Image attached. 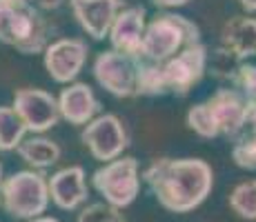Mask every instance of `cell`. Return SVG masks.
Returning <instances> with one entry per match:
<instances>
[{
  "label": "cell",
  "mask_w": 256,
  "mask_h": 222,
  "mask_svg": "<svg viewBox=\"0 0 256 222\" xmlns=\"http://www.w3.org/2000/svg\"><path fill=\"white\" fill-rule=\"evenodd\" d=\"M142 180L156 202L172 214H190L210 198L214 169L203 158H156Z\"/></svg>",
  "instance_id": "1"
},
{
  "label": "cell",
  "mask_w": 256,
  "mask_h": 222,
  "mask_svg": "<svg viewBox=\"0 0 256 222\" xmlns=\"http://www.w3.org/2000/svg\"><path fill=\"white\" fill-rule=\"evenodd\" d=\"M187 129L200 138H234L248 125L245 98L236 89H218L203 102L187 109Z\"/></svg>",
  "instance_id": "2"
},
{
  "label": "cell",
  "mask_w": 256,
  "mask_h": 222,
  "mask_svg": "<svg viewBox=\"0 0 256 222\" xmlns=\"http://www.w3.org/2000/svg\"><path fill=\"white\" fill-rule=\"evenodd\" d=\"M47 18L32 2L7 4L0 0V42L24 56L42 53L52 40Z\"/></svg>",
  "instance_id": "3"
},
{
  "label": "cell",
  "mask_w": 256,
  "mask_h": 222,
  "mask_svg": "<svg viewBox=\"0 0 256 222\" xmlns=\"http://www.w3.org/2000/svg\"><path fill=\"white\" fill-rule=\"evenodd\" d=\"M198 40L200 29L190 18L172 11L156 13L152 20H147L140 58L160 65V62L170 60L172 56H176L180 49L190 47V44Z\"/></svg>",
  "instance_id": "4"
},
{
  "label": "cell",
  "mask_w": 256,
  "mask_h": 222,
  "mask_svg": "<svg viewBox=\"0 0 256 222\" xmlns=\"http://www.w3.org/2000/svg\"><path fill=\"white\" fill-rule=\"evenodd\" d=\"M47 176L38 169H22L7 176L0 189V207L16 220L38 218L49 207Z\"/></svg>",
  "instance_id": "5"
},
{
  "label": "cell",
  "mask_w": 256,
  "mask_h": 222,
  "mask_svg": "<svg viewBox=\"0 0 256 222\" xmlns=\"http://www.w3.org/2000/svg\"><path fill=\"white\" fill-rule=\"evenodd\" d=\"M142 174L138 160L132 156H118L110 162H102L92 174V187L102 196L107 205L116 209H127L134 205L140 194Z\"/></svg>",
  "instance_id": "6"
},
{
  "label": "cell",
  "mask_w": 256,
  "mask_h": 222,
  "mask_svg": "<svg viewBox=\"0 0 256 222\" xmlns=\"http://www.w3.org/2000/svg\"><path fill=\"white\" fill-rule=\"evenodd\" d=\"M208 47L203 44V40H198L180 49L170 60L160 62L158 73L160 85H163V96H167V93L178 98L187 96L208 73Z\"/></svg>",
  "instance_id": "7"
},
{
  "label": "cell",
  "mask_w": 256,
  "mask_h": 222,
  "mask_svg": "<svg viewBox=\"0 0 256 222\" xmlns=\"http://www.w3.org/2000/svg\"><path fill=\"white\" fill-rule=\"evenodd\" d=\"M138 60L116 49L100 51L94 58L92 73L96 82L114 98H136L138 89Z\"/></svg>",
  "instance_id": "8"
},
{
  "label": "cell",
  "mask_w": 256,
  "mask_h": 222,
  "mask_svg": "<svg viewBox=\"0 0 256 222\" xmlns=\"http://www.w3.org/2000/svg\"><path fill=\"white\" fill-rule=\"evenodd\" d=\"M80 140L85 149L92 154L94 160L110 162L114 158L122 156L130 147L125 122L114 113H98L92 118L80 131Z\"/></svg>",
  "instance_id": "9"
},
{
  "label": "cell",
  "mask_w": 256,
  "mask_h": 222,
  "mask_svg": "<svg viewBox=\"0 0 256 222\" xmlns=\"http://www.w3.org/2000/svg\"><path fill=\"white\" fill-rule=\"evenodd\" d=\"M90 47L82 38H58L42 51V65L47 76L58 85L74 82L87 65Z\"/></svg>",
  "instance_id": "10"
},
{
  "label": "cell",
  "mask_w": 256,
  "mask_h": 222,
  "mask_svg": "<svg viewBox=\"0 0 256 222\" xmlns=\"http://www.w3.org/2000/svg\"><path fill=\"white\" fill-rule=\"evenodd\" d=\"M12 107L20 116L29 133H45L60 122V109H58L56 96L45 89L22 87L14 93Z\"/></svg>",
  "instance_id": "11"
},
{
  "label": "cell",
  "mask_w": 256,
  "mask_h": 222,
  "mask_svg": "<svg viewBox=\"0 0 256 222\" xmlns=\"http://www.w3.org/2000/svg\"><path fill=\"white\" fill-rule=\"evenodd\" d=\"M49 200L62 211H76L87 202L90 187H87V174L80 165H70L54 171L47 178Z\"/></svg>",
  "instance_id": "12"
},
{
  "label": "cell",
  "mask_w": 256,
  "mask_h": 222,
  "mask_svg": "<svg viewBox=\"0 0 256 222\" xmlns=\"http://www.w3.org/2000/svg\"><path fill=\"white\" fill-rule=\"evenodd\" d=\"M70 7L76 22L92 40H105L125 2L122 0H70Z\"/></svg>",
  "instance_id": "13"
},
{
  "label": "cell",
  "mask_w": 256,
  "mask_h": 222,
  "mask_svg": "<svg viewBox=\"0 0 256 222\" xmlns=\"http://www.w3.org/2000/svg\"><path fill=\"white\" fill-rule=\"evenodd\" d=\"M147 27V13L142 7H122L112 24L107 40L112 49L132 58H140L142 53V36Z\"/></svg>",
  "instance_id": "14"
},
{
  "label": "cell",
  "mask_w": 256,
  "mask_h": 222,
  "mask_svg": "<svg viewBox=\"0 0 256 222\" xmlns=\"http://www.w3.org/2000/svg\"><path fill=\"white\" fill-rule=\"evenodd\" d=\"M56 100H58V109H60V120L76 127H85L100 111V102H98L96 93L87 82L74 80L70 85H65Z\"/></svg>",
  "instance_id": "15"
},
{
  "label": "cell",
  "mask_w": 256,
  "mask_h": 222,
  "mask_svg": "<svg viewBox=\"0 0 256 222\" xmlns=\"http://www.w3.org/2000/svg\"><path fill=\"white\" fill-rule=\"evenodd\" d=\"M220 49L245 62L256 56V18L232 16L220 27Z\"/></svg>",
  "instance_id": "16"
},
{
  "label": "cell",
  "mask_w": 256,
  "mask_h": 222,
  "mask_svg": "<svg viewBox=\"0 0 256 222\" xmlns=\"http://www.w3.org/2000/svg\"><path fill=\"white\" fill-rule=\"evenodd\" d=\"M16 154L20 156V160L29 167V169L45 171L60 160L62 149L56 140H52V138H45L42 133H32V136L24 138L20 145H18Z\"/></svg>",
  "instance_id": "17"
},
{
  "label": "cell",
  "mask_w": 256,
  "mask_h": 222,
  "mask_svg": "<svg viewBox=\"0 0 256 222\" xmlns=\"http://www.w3.org/2000/svg\"><path fill=\"white\" fill-rule=\"evenodd\" d=\"M27 127L12 105H0V151H16L27 138Z\"/></svg>",
  "instance_id": "18"
},
{
  "label": "cell",
  "mask_w": 256,
  "mask_h": 222,
  "mask_svg": "<svg viewBox=\"0 0 256 222\" xmlns=\"http://www.w3.org/2000/svg\"><path fill=\"white\" fill-rule=\"evenodd\" d=\"M232 145V160L238 169L256 171V122H248L236 133Z\"/></svg>",
  "instance_id": "19"
},
{
  "label": "cell",
  "mask_w": 256,
  "mask_h": 222,
  "mask_svg": "<svg viewBox=\"0 0 256 222\" xmlns=\"http://www.w3.org/2000/svg\"><path fill=\"white\" fill-rule=\"evenodd\" d=\"M230 209L240 220H256V180H245L230 194Z\"/></svg>",
  "instance_id": "20"
},
{
  "label": "cell",
  "mask_w": 256,
  "mask_h": 222,
  "mask_svg": "<svg viewBox=\"0 0 256 222\" xmlns=\"http://www.w3.org/2000/svg\"><path fill=\"white\" fill-rule=\"evenodd\" d=\"M76 222H125V218L116 207L107 205V202H94V205L82 207Z\"/></svg>",
  "instance_id": "21"
},
{
  "label": "cell",
  "mask_w": 256,
  "mask_h": 222,
  "mask_svg": "<svg viewBox=\"0 0 256 222\" xmlns=\"http://www.w3.org/2000/svg\"><path fill=\"white\" fill-rule=\"evenodd\" d=\"M62 2H65V0H32V4L38 7L40 11H54V9H58Z\"/></svg>",
  "instance_id": "22"
},
{
  "label": "cell",
  "mask_w": 256,
  "mask_h": 222,
  "mask_svg": "<svg viewBox=\"0 0 256 222\" xmlns=\"http://www.w3.org/2000/svg\"><path fill=\"white\" fill-rule=\"evenodd\" d=\"M245 107H248V122H256V91L245 96Z\"/></svg>",
  "instance_id": "23"
},
{
  "label": "cell",
  "mask_w": 256,
  "mask_h": 222,
  "mask_svg": "<svg viewBox=\"0 0 256 222\" xmlns=\"http://www.w3.org/2000/svg\"><path fill=\"white\" fill-rule=\"evenodd\" d=\"M158 9H176V7H185L190 0H152Z\"/></svg>",
  "instance_id": "24"
},
{
  "label": "cell",
  "mask_w": 256,
  "mask_h": 222,
  "mask_svg": "<svg viewBox=\"0 0 256 222\" xmlns=\"http://www.w3.org/2000/svg\"><path fill=\"white\" fill-rule=\"evenodd\" d=\"M238 4L245 9L248 13H256V0H238Z\"/></svg>",
  "instance_id": "25"
},
{
  "label": "cell",
  "mask_w": 256,
  "mask_h": 222,
  "mask_svg": "<svg viewBox=\"0 0 256 222\" xmlns=\"http://www.w3.org/2000/svg\"><path fill=\"white\" fill-rule=\"evenodd\" d=\"M27 222H60V220L49 218V216H38V218H32V220H27Z\"/></svg>",
  "instance_id": "26"
},
{
  "label": "cell",
  "mask_w": 256,
  "mask_h": 222,
  "mask_svg": "<svg viewBox=\"0 0 256 222\" xmlns=\"http://www.w3.org/2000/svg\"><path fill=\"white\" fill-rule=\"evenodd\" d=\"M4 167H2V162H0V189H2V180H4Z\"/></svg>",
  "instance_id": "27"
}]
</instances>
